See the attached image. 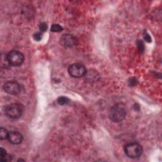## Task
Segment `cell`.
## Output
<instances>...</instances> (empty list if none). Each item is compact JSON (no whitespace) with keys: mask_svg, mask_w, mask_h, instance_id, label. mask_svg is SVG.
Here are the masks:
<instances>
[{"mask_svg":"<svg viewBox=\"0 0 162 162\" xmlns=\"http://www.w3.org/2000/svg\"><path fill=\"white\" fill-rule=\"evenodd\" d=\"M127 114L126 106L123 103H117L110 108L109 117L112 122L119 123L122 122Z\"/></svg>","mask_w":162,"mask_h":162,"instance_id":"cell-1","label":"cell"},{"mask_svg":"<svg viewBox=\"0 0 162 162\" xmlns=\"http://www.w3.org/2000/svg\"><path fill=\"white\" fill-rule=\"evenodd\" d=\"M24 106L20 103H12L5 108V114L11 119H17L20 118L24 112Z\"/></svg>","mask_w":162,"mask_h":162,"instance_id":"cell-2","label":"cell"},{"mask_svg":"<svg viewBox=\"0 0 162 162\" xmlns=\"http://www.w3.org/2000/svg\"><path fill=\"white\" fill-rule=\"evenodd\" d=\"M124 151L126 155L130 158H137L142 153V147L137 142H131L124 147Z\"/></svg>","mask_w":162,"mask_h":162,"instance_id":"cell-3","label":"cell"},{"mask_svg":"<svg viewBox=\"0 0 162 162\" xmlns=\"http://www.w3.org/2000/svg\"><path fill=\"white\" fill-rule=\"evenodd\" d=\"M8 61L12 66L18 67L24 61V56L21 52L17 50L11 51L7 54Z\"/></svg>","mask_w":162,"mask_h":162,"instance_id":"cell-4","label":"cell"},{"mask_svg":"<svg viewBox=\"0 0 162 162\" xmlns=\"http://www.w3.org/2000/svg\"><path fill=\"white\" fill-rule=\"evenodd\" d=\"M69 75L74 78H81L86 74V68L81 63H73L68 67Z\"/></svg>","mask_w":162,"mask_h":162,"instance_id":"cell-5","label":"cell"},{"mask_svg":"<svg viewBox=\"0 0 162 162\" xmlns=\"http://www.w3.org/2000/svg\"><path fill=\"white\" fill-rule=\"evenodd\" d=\"M3 90L8 94L16 95L20 92L21 87L16 81H8L3 85Z\"/></svg>","mask_w":162,"mask_h":162,"instance_id":"cell-6","label":"cell"},{"mask_svg":"<svg viewBox=\"0 0 162 162\" xmlns=\"http://www.w3.org/2000/svg\"><path fill=\"white\" fill-rule=\"evenodd\" d=\"M60 43L65 48H72L77 44V39L71 34H64L60 38Z\"/></svg>","mask_w":162,"mask_h":162,"instance_id":"cell-7","label":"cell"},{"mask_svg":"<svg viewBox=\"0 0 162 162\" xmlns=\"http://www.w3.org/2000/svg\"><path fill=\"white\" fill-rule=\"evenodd\" d=\"M7 139L12 145H19L23 141V136L19 132L11 131L8 133Z\"/></svg>","mask_w":162,"mask_h":162,"instance_id":"cell-8","label":"cell"},{"mask_svg":"<svg viewBox=\"0 0 162 162\" xmlns=\"http://www.w3.org/2000/svg\"><path fill=\"white\" fill-rule=\"evenodd\" d=\"M1 67L4 68H8L11 66V65L8 61V59L7 57V54H2L1 57Z\"/></svg>","mask_w":162,"mask_h":162,"instance_id":"cell-9","label":"cell"},{"mask_svg":"<svg viewBox=\"0 0 162 162\" xmlns=\"http://www.w3.org/2000/svg\"><path fill=\"white\" fill-rule=\"evenodd\" d=\"M0 161L3 162L11 161L10 156L7 154L6 150H4L3 147H1L0 149Z\"/></svg>","mask_w":162,"mask_h":162,"instance_id":"cell-10","label":"cell"},{"mask_svg":"<svg viewBox=\"0 0 162 162\" xmlns=\"http://www.w3.org/2000/svg\"><path fill=\"white\" fill-rule=\"evenodd\" d=\"M8 132L6 129L1 127L0 129V139L1 140H5L8 139Z\"/></svg>","mask_w":162,"mask_h":162,"instance_id":"cell-11","label":"cell"},{"mask_svg":"<svg viewBox=\"0 0 162 162\" xmlns=\"http://www.w3.org/2000/svg\"><path fill=\"white\" fill-rule=\"evenodd\" d=\"M63 31V27L57 24H54L52 25L51 27V31L53 32H60Z\"/></svg>","mask_w":162,"mask_h":162,"instance_id":"cell-12","label":"cell"},{"mask_svg":"<svg viewBox=\"0 0 162 162\" xmlns=\"http://www.w3.org/2000/svg\"><path fill=\"white\" fill-rule=\"evenodd\" d=\"M57 102L60 105H65L69 102V100L67 98H66V97L61 96L58 98Z\"/></svg>","mask_w":162,"mask_h":162,"instance_id":"cell-13","label":"cell"},{"mask_svg":"<svg viewBox=\"0 0 162 162\" xmlns=\"http://www.w3.org/2000/svg\"><path fill=\"white\" fill-rule=\"evenodd\" d=\"M137 48L141 53H142L145 50V44L141 40H139L137 42Z\"/></svg>","mask_w":162,"mask_h":162,"instance_id":"cell-14","label":"cell"},{"mask_svg":"<svg viewBox=\"0 0 162 162\" xmlns=\"http://www.w3.org/2000/svg\"><path fill=\"white\" fill-rule=\"evenodd\" d=\"M47 29H48V25H47V24H46V23H45V22L41 23L40 25H39V29L41 32H44L46 31Z\"/></svg>","mask_w":162,"mask_h":162,"instance_id":"cell-15","label":"cell"},{"mask_svg":"<svg viewBox=\"0 0 162 162\" xmlns=\"http://www.w3.org/2000/svg\"><path fill=\"white\" fill-rule=\"evenodd\" d=\"M43 37V32H36V34L34 35V39L37 41H39L41 40Z\"/></svg>","mask_w":162,"mask_h":162,"instance_id":"cell-16","label":"cell"},{"mask_svg":"<svg viewBox=\"0 0 162 162\" xmlns=\"http://www.w3.org/2000/svg\"><path fill=\"white\" fill-rule=\"evenodd\" d=\"M144 38H145V41H146L147 42H148V43H150L151 41V38L149 34H147V33L145 34Z\"/></svg>","mask_w":162,"mask_h":162,"instance_id":"cell-17","label":"cell"}]
</instances>
